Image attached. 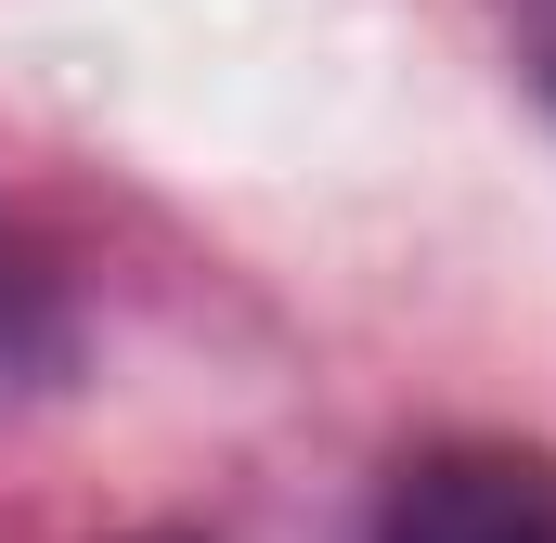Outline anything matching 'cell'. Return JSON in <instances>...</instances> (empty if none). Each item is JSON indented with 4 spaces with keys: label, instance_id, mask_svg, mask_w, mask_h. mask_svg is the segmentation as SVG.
<instances>
[{
    "label": "cell",
    "instance_id": "7a4b0ae2",
    "mask_svg": "<svg viewBox=\"0 0 556 543\" xmlns=\"http://www.w3.org/2000/svg\"><path fill=\"white\" fill-rule=\"evenodd\" d=\"M39 376H65V285H52L39 247L0 220V402L39 389Z\"/></svg>",
    "mask_w": 556,
    "mask_h": 543
},
{
    "label": "cell",
    "instance_id": "6da1fadb",
    "mask_svg": "<svg viewBox=\"0 0 556 543\" xmlns=\"http://www.w3.org/2000/svg\"><path fill=\"white\" fill-rule=\"evenodd\" d=\"M363 543H556V440H427V453H402Z\"/></svg>",
    "mask_w": 556,
    "mask_h": 543
},
{
    "label": "cell",
    "instance_id": "3957f363",
    "mask_svg": "<svg viewBox=\"0 0 556 543\" xmlns=\"http://www.w3.org/2000/svg\"><path fill=\"white\" fill-rule=\"evenodd\" d=\"M505 39H518V78L544 91V117H556V0H505Z\"/></svg>",
    "mask_w": 556,
    "mask_h": 543
}]
</instances>
